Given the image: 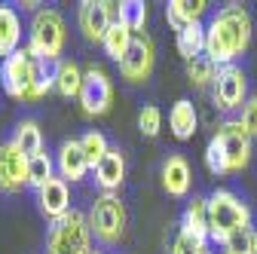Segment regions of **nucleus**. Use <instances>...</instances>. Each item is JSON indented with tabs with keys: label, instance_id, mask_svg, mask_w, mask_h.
Returning a JSON list of instances; mask_svg holds the SVG:
<instances>
[{
	"label": "nucleus",
	"instance_id": "obj_10",
	"mask_svg": "<svg viewBox=\"0 0 257 254\" xmlns=\"http://www.w3.org/2000/svg\"><path fill=\"white\" fill-rule=\"evenodd\" d=\"M77 22L80 31L89 43H104L107 28L116 22L113 19V4H104V0H83L77 10Z\"/></svg>",
	"mask_w": 257,
	"mask_h": 254
},
{
	"label": "nucleus",
	"instance_id": "obj_8",
	"mask_svg": "<svg viewBox=\"0 0 257 254\" xmlns=\"http://www.w3.org/2000/svg\"><path fill=\"white\" fill-rule=\"evenodd\" d=\"M211 95H214V104H217L220 110L245 107V101H248V80H245L242 68H236V65L217 68V77H214Z\"/></svg>",
	"mask_w": 257,
	"mask_h": 254
},
{
	"label": "nucleus",
	"instance_id": "obj_12",
	"mask_svg": "<svg viewBox=\"0 0 257 254\" xmlns=\"http://www.w3.org/2000/svg\"><path fill=\"white\" fill-rule=\"evenodd\" d=\"M28 187V156L13 144H0V190L4 193H19Z\"/></svg>",
	"mask_w": 257,
	"mask_h": 254
},
{
	"label": "nucleus",
	"instance_id": "obj_7",
	"mask_svg": "<svg viewBox=\"0 0 257 254\" xmlns=\"http://www.w3.org/2000/svg\"><path fill=\"white\" fill-rule=\"evenodd\" d=\"M80 104H83L86 116H104L110 110V104H113V83H110V77L98 65H89L83 71Z\"/></svg>",
	"mask_w": 257,
	"mask_h": 254
},
{
	"label": "nucleus",
	"instance_id": "obj_11",
	"mask_svg": "<svg viewBox=\"0 0 257 254\" xmlns=\"http://www.w3.org/2000/svg\"><path fill=\"white\" fill-rule=\"evenodd\" d=\"M214 22L220 25L223 37L230 40L233 52L242 55V52L248 49V43H251V31H254V28H251V16H248V10L239 7V4H230V7H223V10L214 16Z\"/></svg>",
	"mask_w": 257,
	"mask_h": 254
},
{
	"label": "nucleus",
	"instance_id": "obj_20",
	"mask_svg": "<svg viewBox=\"0 0 257 254\" xmlns=\"http://www.w3.org/2000/svg\"><path fill=\"white\" fill-rule=\"evenodd\" d=\"M22 43V22L13 7H0V58H10L19 52Z\"/></svg>",
	"mask_w": 257,
	"mask_h": 254
},
{
	"label": "nucleus",
	"instance_id": "obj_36",
	"mask_svg": "<svg viewBox=\"0 0 257 254\" xmlns=\"http://www.w3.org/2000/svg\"><path fill=\"white\" fill-rule=\"evenodd\" d=\"M92 254H101V251H92Z\"/></svg>",
	"mask_w": 257,
	"mask_h": 254
},
{
	"label": "nucleus",
	"instance_id": "obj_4",
	"mask_svg": "<svg viewBox=\"0 0 257 254\" xmlns=\"http://www.w3.org/2000/svg\"><path fill=\"white\" fill-rule=\"evenodd\" d=\"M125 220H128V214L116 193H101L89 211L92 236L101 245H119V239L125 236Z\"/></svg>",
	"mask_w": 257,
	"mask_h": 254
},
{
	"label": "nucleus",
	"instance_id": "obj_2",
	"mask_svg": "<svg viewBox=\"0 0 257 254\" xmlns=\"http://www.w3.org/2000/svg\"><path fill=\"white\" fill-rule=\"evenodd\" d=\"M205 202H208V233H211L214 242H223L233 230L248 227L251 211L236 193H230V190H214Z\"/></svg>",
	"mask_w": 257,
	"mask_h": 254
},
{
	"label": "nucleus",
	"instance_id": "obj_14",
	"mask_svg": "<svg viewBox=\"0 0 257 254\" xmlns=\"http://www.w3.org/2000/svg\"><path fill=\"white\" fill-rule=\"evenodd\" d=\"M37 205L49 220H58L71 211V193H68V181L64 178H52L46 187L37 190Z\"/></svg>",
	"mask_w": 257,
	"mask_h": 254
},
{
	"label": "nucleus",
	"instance_id": "obj_35",
	"mask_svg": "<svg viewBox=\"0 0 257 254\" xmlns=\"http://www.w3.org/2000/svg\"><path fill=\"white\" fill-rule=\"evenodd\" d=\"M242 125L248 129L251 138H257V95H251L245 101V107H242Z\"/></svg>",
	"mask_w": 257,
	"mask_h": 254
},
{
	"label": "nucleus",
	"instance_id": "obj_23",
	"mask_svg": "<svg viewBox=\"0 0 257 254\" xmlns=\"http://www.w3.org/2000/svg\"><path fill=\"white\" fill-rule=\"evenodd\" d=\"M13 144L28 156V160L37 156V153H43V132H40V125L34 119H22L16 125V132H13Z\"/></svg>",
	"mask_w": 257,
	"mask_h": 254
},
{
	"label": "nucleus",
	"instance_id": "obj_17",
	"mask_svg": "<svg viewBox=\"0 0 257 254\" xmlns=\"http://www.w3.org/2000/svg\"><path fill=\"white\" fill-rule=\"evenodd\" d=\"M181 233L190 236V239H196L202 245H208L211 233H208V202L205 199H193L184 214H181Z\"/></svg>",
	"mask_w": 257,
	"mask_h": 254
},
{
	"label": "nucleus",
	"instance_id": "obj_19",
	"mask_svg": "<svg viewBox=\"0 0 257 254\" xmlns=\"http://www.w3.org/2000/svg\"><path fill=\"white\" fill-rule=\"evenodd\" d=\"M205 10H208L205 0H169L166 19H169V25H172L175 31H181V28H187V25L202 22Z\"/></svg>",
	"mask_w": 257,
	"mask_h": 254
},
{
	"label": "nucleus",
	"instance_id": "obj_5",
	"mask_svg": "<svg viewBox=\"0 0 257 254\" xmlns=\"http://www.w3.org/2000/svg\"><path fill=\"white\" fill-rule=\"evenodd\" d=\"M34 68H37V58L31 49H19L7 61H0V86L10 98L28 101L31 86H34Z\"/></svg>",
	"mask_w": 257,
	"mask_h": 254
},
{
	"label": "nucleus",
	"instance_id": "obj_9",
	"mask_svg": "<svg viewBox=\"0 0 257 254\" xmlns=\"http://www.w3.org/2000/svg\"><path fill=\"white\" fill-rule=\"evenodd\" d=\"M217 138L223 144V153H227V169L230 175L233 172H242L248 163H251V135L242 125V119H227L217 129Z\"/></svg>",
	"mask_w": 257,
	"mask_h": 254
},
{
	"label": "nucleus",
	"instance_id": "obj_3",
	"mask_svg": "<svg viewBox=\"0 0 257 254\" xmlns=\"http://www.w3.org/2000/svg\"><path fill=\"white\" fill-rule=\"evenodd\" d=\"M28 49L34 52V58L43 61H58L64 49V19L58 10H37L31 19V43Z\"/></svg>",
	"mask_w": 257,
	"mask_h": 254
},
{
	"label": "nucleus",
	"instance_id": "obj_32",
	"mask_svg": "<svg viewBox=\"0 0 257 254\" xmlns=\"http://www.w3.org/2000/svg\"><path fill=\"white\" fill-rule=\"evenodd\" d=\"M205 166H208V172L217 175V178L230 175V169H227V153H223V144H220L217 135H214V138L208 141V147H205Z\"/></svg>",
	"mask_w": 257,
	"mask_h": 254
},
{
	"label": "nucleus",
	"instance_id": "obj_28",
	"mask_svg": "<svg viewBox=\"0 0 257 254\" xmlns=\"http://www.w3.org/2000/svg\"><path fill=\"white\" fill-rule=\"evenodd\" d=\"M116 19L132 31V34H144V25H147V4H141V0H125V4H119V13Z\"/></svg>",
	"mask_w": 257,
	"mask_h": 254
},
{
	"label": "nucleus",
	"instance_id": "obj_38",
	"mask_svg": "<svg viewBox=\"0 0 257 254\" xmlns=\"http://www.w3.org/2000/svg\"><path fill=\"white\" fill-rule=\"evenodd\" d=\"M254 31H257V25H254Z\"/></svg>",
	"mask_w": 257,
	"mask_h": 254
},
{
	"label": "nucleus",
	"instance_id": "obj_26",
	"mask_svg": "<svg viewBox=\"0 0 257 254\" xmlns=\"http://www.w3.org/2000/svg\"><path fill=\"white\" fill-rule=\"evenodd\" d=\"M55 68H58V61H43V58H37V68H34V86H31L28 101H40L49 89H55Z\"/></svg>",
	"mask_w": 257,
	"mask_h": 254
},
{
	"label": "nucleus",
	"instance_id": "obj_34",
	"mask_svg": "<svg viewBox=\"0 0 257 254\" xmlns=\"http://www.w3.org/2000/svg\"><path fill=\"white\" fill-rule=\"evenodd\" d=\"M202 251H208V245L190 239V236H184V233H178V239L172 242V254H202Z\"/></svg>",
	"mask_w": 257,
	"mask_h": 254
},
{
	"label": "nucleus",
	"instance_id": "obj_1",
	"mask_svg": "<svg viewBox=\"0 0 257 254\" xmlns=\"http://www.w3.org/2000/svg\"><path fill=\"white\" fill-rule=\"evenodd\" d=\"M92 227L89 217L77 208H71L64 217L49 220L46 230V254H92L89 251Z\"/></svg>",
	"mask_w": 257,
	"mask_h": 254
},
{
	"label": "nucleus",
	"instance_id": "obj_29",
	"mask_svg": "<svg viewBox=\"0 0 257 254\" xmlns=\"http://www.w3.org/2000/svg\"><path fill=\"white\" fill-rule=\"evenodd\" d=\"M187 77H190V83L196 86V89L214 86V77H217V65H214V61H211L208 55H199V58L187 61Z\"/></svg>",
	"mask_w": 257,
	"mask_h": 254
},
{
	"label": "nucleus",
	"instance_id": "obj_15",
	"mask_svg": "<svg viewBox=\"0 0 257 254\" xmlns=\"http://www.w3.org/2000/svg\"><path fill=\"white\" fill-rule=\"evenodd\" d=\"M190 184H193V172L190 163L184 160L181 153H172L169 160L163 163V190L175 199H184L190 193Z\"/></svg>",
	"mask_w": 257,
	"mask_h": 254
},
{
	"label": "nucleus",
	"instance_id": "obj_31",
	"mask_svg": "<svg viewBox=\"0 0 257 254\" xmlns=\"http://www.w3.org/2000/svg\"><path fill=\"white\" fill-rule=\"evenodd\" d=\"M80 144H83V150H86V156H89V166L95 169L101 160H104V153L110 150V144H107V138L101 135V132H86L83 138H80Z\"/></svg>",
	"mask_w": 257,
	"mask_h": 254
},
{
	"label": "nucleus",
	"instance_id": "obj_30",
	"mask_svg": "<svg viewBox=\"0 0 257 254\" xmlns=\"http://www.w3.org/2000/svg\"><path fill=\"white\" fill-rule=\"evenodd\" d=\"M220 245H223V254H257V233L251 227H239Z\"/></svg>",
	"mask_w": 257,
	"mask_h": 254
},
{
	"label": "nucleus",
	"instance_id": "obj_21",
	"mask_svg": "<svg viewBox=\"0 0 257 254\" xmlns=\"http://www.w3.org/2000/svg\"><path fill=\"white\" fill-rule=\"evenodd\" d=\"M205 55L214 61L217 68H227V65H233V58H236V52H233L230 40L223 37V31H220V25H217L214 19L205 25Z\"/></svg>",
	"mask_w": 257,
	"mask_h": 254
},
{
	"label": "nucleus",
	"instance_id": "obj_6",
	"mask_svg": "<svg viewBox=\"0 0 257 254\" xmlns=\"http://www.w3.org/2000/svg\"><path fill=\"white\" fill-rule=\"evenodd\" d=\"M153 65H156V43L153 37L147 34H132V43H128V52L125 58L119 61V74L125 83H147L150 74H153Z\"/></svg>",
	"mask_w": 257,
	"mask_h": 254
},
{
	"label": "nucleus",
	"instance_id": "obj_22",
	"mask_svg": "<svg viewBox=\"0 0 257 254\" xmlns=\"http://www.w3.org/2000/svg\"><path fill=\"white\" fill-rule=\"evenodd\" d=\"M55 89L58 95H64V98H80V89H83V71L77 61L71 58H61L58 61V68H55Z\"/></svg>",
	"mask_w": 257,
	"mask_h": 254
},
{
	"label": "nucleus",
	"instance_id": "obj_13",
	"mask_svg": "<svg viewBox=\"0 0 257 254\" xmlns=\"http://www.w3.org/2000/svg\"><path fill=\"white\" fill-rule=\"evenodd\" d=\"M55 166H58V172H61L64 181H83L86 172L92 169L89 166V156H86V150H83V144L77 138L61 141V147L55 153Z\"/></svg>",
	"mask_w": 257,
	"mask_h": 254
},
{
	"label": "nucleus",
	"instance_id": "obj_33",
	"mask_svg": "<svg viewBox=\"0 0 257 254\" xmlns=\"http://www.w3.org/2000/svg\"><path fill=\"white\" fill-rule=\"evenodd\" d=\"M138 129H141V135H147V138H156V135H159V129H163V113H159V107L147 104V107L138 113Z\"/></svg>",
	"mask_w": 257,
	"mask_h": 254
},
{
	"label": "nucleus",
	"instance_id": "obj_27",
	"mask_svg": "<svg viewBox=\"0 0 257 254\" xmlns=\"http://www.w3.org/2000/svg\"><path fill=\"white\" fill-rule=\"evenodd\" d=\"M55 163H52V156L49 153H37V156H31L28 160V187H46L55 175Z\"/></svg>",
	"mask_w": 257,
	"mask_h": 254
},
{
	"label": "nucleus",
	"instance_id": "obj_25",
	"mask_svg": "<svg viewBox=\"0 0 257 254\" xmlns=\"http://www.w3.org/2000/svg\"><path fill=\"white\" fill-rule=\"evenodd\" d=\"M128 43H132V31H128L119 19L107 28V34H104V52H107V58H113L116 65L125 58V52H128Z\"/></svg>",
	"mask_w": 257,
	"mask_h": 254
},
{
	"label": "nucleus",
	"instance_id": "obj_37",
	"mask_svg": "<svg viewBox=\"0 0 257 254\" xmlns=\"http://www.w3.org/2000/svg\"><path fill=\"white\" fill-rule=\"evenodd\" d=\"M202 254H211V251H202Z\"/></svg>",
	"mask_w": 257,
	"mask_h": 254
},
{
	"label": "nucleus",
	"instance_id": "obj_24",
	"mask_svg": "<svg viewBox=\"0 0 257 254\" xmlns=\"http://www.w3.org/2000/svg\"><path fill=\"white\" fill-rule=\"evenodd\" d=\"M178 52H181L187 61L205 55V25H202V22L187 25V28L178 31Z\"/></svg>",
	"mask_w": 257,
	"mask_h": 254
},
{
	"label": "nucleus",
	"instance_id": "obj_16",
	"mask_svg": "<svg viewBox=\"0 0 257 254\" xmlns=\"http://www.w3.org/2000/svg\"><path fill=\"white\" fill-rule=\"evenodd\" d=\"M122 178H125V160H122V150L119 147H110L104 153V160L95 166V181L104 193H113V190L122 187Z\"/></svg>",
	"mask_w": 257,
	"mask_h": 254
},
{
	"label": "nucleus",
	"instance_id": "obj_18",
	"mask_svg": "<svg viewBox=\"0 0 257 254\" xmlns=\"http://www.w3.org/2000/svg\"><path fill=\"white\" fill-rule=\"evenodd\" d=\"M196 122H199V116H196L193 101L181 98V101L172 104V110H169V129H172V135L178 141H190L193 135H196Z\"/></svg>",
	"mask_w": 257,
	"mask_h": 254
}]
</instances>
